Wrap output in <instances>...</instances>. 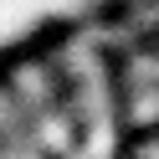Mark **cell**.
Listing matches in <instances>:
<instances>
[{"label": "cell", "mask_w": 159, "mask_h": 159, "mask_svg": "<svg viewBox=\"0 0 159 159\" xmlns=\"http://www.w3.org/2000/svg\"><path fill=\"white\" fill-rule=\"evenodd\" d=\"M118 123L128 134L149 139V128L159 123V87H144V93H118Z\"/></svg>", "instance_id": "6da1fadb"}]
</instances>
